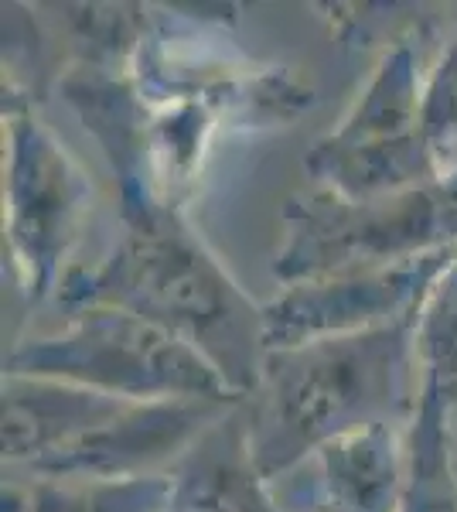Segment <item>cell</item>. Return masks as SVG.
<instances>
[{
  "label": "cell",
  "mask_w": 457,
  "mask_h": 512,
  "mask_svg": "<svg viewBox=\"0 0 457 512\" xmlns=\"http://www.w3.org/2000/svg\"><path fill=\"white\" fill-rule=\"evenodd\" d=\"M413 321L263 355L253 420L243 427L263 482H277L335 437L403 424L417 410Z\"/></svg>",
  "instance_id": "obj_1"
},
{
  "label": "cell",
  "mask_w": 457,
  "mask_h": 512,
  "mask_svg": "<svg viewBox=\"0 0 457 512\" xmlns=\"http://www.w3.org/2000/svg\"><path fill=\"white\" fill-rule=\"evenodd\" d=\"M62 287V301L72 308L110 304L144 315L209 352L239 393L256 386L263 308L246 301L219 260L171 212L140 205L113 253Z\"/></svg>",
  "instance_id": "obj_2"
},
{
  "label": "cell",
  "mask_w": 457,
  "mask_h": 512,
  "mask_svg": "<svg viewBox=\"0 0 457 512\" xmlns=\"http://www.w3.org/2000/svg\"><path fill=\"white\" fill-rule=\"evenodd\" d=\"M4 373L45 376L137 403H239L219 362L185 335L110 304H79L58 328L24 338Z\"/></svg>",
  "instance_id": "obj_3"
},
{
  "label": "cell",
  "mask_w": 457,
  "mask_h": 512,
  "mask_svg": "<svg viewBox=\"0 0 457 512\" xmlns=\"http://www.w3.org/2000/svg\"><path fill=\"white\" fill-rule=\"evenodd\" d=\"M444 250H457V175L365 202L314 188L287 202L273 277L297 284Z\"/></svg>",
  "instance_id": "obj_4"
},
{
  "label": "cell",
  "mask_w": 457,
  "mask_h": 512,
  "mask_svg": "<svg viewBox=\"0 0 457 512\" xmlns=\"http://www.w3.org/2000/svg\"><path fill=\"white\" fill-rule=\"evenodd\" d=\"M427 69L423 45L413 35H400L379 55L338 127L307 154L304 168L311 171L314 188L365 202L444 181L423 144Z\"/></svg>",
  "instance_id": "obj_5"
},
{
  "label": "cell",
  "mask_w": 457,
  "mask_h": 512,
  "mask_svg": "<svg viewBox=\"0 0 457 512\" xmlns=\"http://www.w3.org/2000/svg\"><path fill=\"white\" fill-rule=\"evenodd\" d=\"M89 216V181L45 120L11 110L4 123V239L21 291L58 284Z\"/></svg>",
  "instance_id": "obj_6"
},
{
  "label": "cell",
  "mask_w": 457,
  "mask_h": 512,
  "mask_svg": "<svg viewBox=\"0 0 457 512\" xmlns=\"http://www.w3.org/2000/svg\"><path fill=\"white\" fill-rule=\"evenodd\" d=\"M454 253H427L284 284V291L263 304V355L413 321Z\"/></svg>",
  "instance_id": "obj_7"
},
{
  "label": "cell",
  "mask_w": 457,
  "mask_h": 512,
  "mask_svg": "<svg viewBox=\"0 0 457 512\" xmlns=\"http://www.w3.org/2000/svg\"><path fill=\"white\" fill-rule=\"evenodd\" d=\"M294 472V468H290ZM307 478H280L284 495L311 502V512H406L410 448L403 424H369L318 448L297 465Z\"/></svg>",
  "instance_id": "obj_8"
},
{
  "label": "cell",
  "mask_w": 457,
  "mask_h": 512,
  "mask_svg": "<svg viewBox=\"0 0 457 512\" xmlns=\"http://www.w3.org/2000/svg\"><path fill=\"white\" fill-rule=\"evenodd\" d=\"M134 403L62 379L4 373V465H45Z\"/></svg>",
  "instance_id": "obj_9"
},
{
  "label": "cell",
  "mask_w": 457,
  "mask_h": 512,
  "mask_svg": "<svg viewBox=\"0 0 457 512\" xmlns=\"http://www.w3.org/2000/svg\"><path fill=\"white\" fill-rule=\"evenodd\" d=\"M413 349H417V424H413L410 478L430 482L447 478V444L457 410V253L430 287L417 321H413Z\"/></svg>",
  "instance_id": "obj_10"
},
{
  "label": "cell",
  "mask_w": 457,
  "mask_h": 512,
  "mask_svg": "<svg viewBox=\"0 0 457 512\" xmlns=\"http://www.w3.org/2000/svg\"><path fill=\"white\" fill-rule=\"evenodd\" d=\"M171 482H82L7 468L4 512H161L171 502Z\"/></svg>",
  "instance_id": "obj_11"
},
{
  "label": "cell",
  "mask_w": 457,
  "mask_h": 512,
  "mask_svg": "<svg viewBox=\"0 0 457 512\" xmlns=\"http://www.w3.org/2000/svg\"><path fill=\"white\" fill-rule=\"evenodd\" d=\"M423 144L440 178L457 175V28L440 45L423 82Z\"/></svg>",
  "instance_id": "obj_12"
},
{
  "label": "cell",
  "mask_w": 457,
  "mask_h": 512,
  "mask_svg": "<svg viewBox=\"0 0 457 512\" xmlns=\"http://www.w3.org/2000/svg\"><path fill=\"white\" fill-rule=\"evenodd\" d=\"M447 478H451V495H454V509H457V427L447 444Z\"/></svg>",
  "instance_id": "obj_13"
}]
</instances>
